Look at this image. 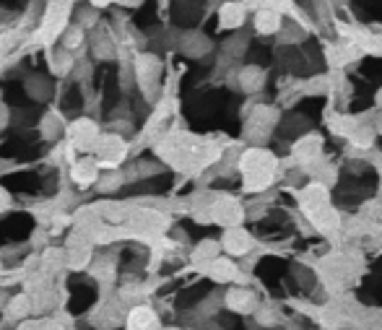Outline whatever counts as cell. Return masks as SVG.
Returning <instances> with one entry per match:
<instances>
[{
    "instance_id": "9",
    "label": "cell",
    "mask_w": 382,
    "mask_h": 330,
    "mask_svg": "<svg viewBox=\"0 0 382 330\" xmlns=\"http://www.w3.org/2000/svg\"><path fill=\"white\" fill-rule=\"evenodd\" d=\"M32 297H26V294H19L16 299H11L8 302V307H6V315H8V320H24L29 312H32Z\"/></svg>"
},
{
    "instance_id": "14",
    "label": "cell",
    "mask_w": 382,
    "mask_h": 330,
    "mask_svg": "<svg viewBox=\"0 0 382 330\" xmlns=\"http://www.w3.org/2000/svg\"><path fill=\"white\" fill-rule=\"evenodd\" d=\"M239 84H242L244 91H257L263 84V71L260 68H244L242 75H239Z\"/></svg>"
},
{
    "instance_id": "13",
    "label": "cell",
    "mask_w": 382,
    "mask_h": 330,
    "mask_svg": "<svg viewBox=\"0 0 382 330\" xmlns=\"http://www.w3.org/2000/svg\"><path fill=\"white\" fill-rule=\"evenodd\" d=\"M242 19H244L242 6H224L221 8V26L224 29H234V26H239Z\"/></svg>"
},
{
    "instance_id": "12",
    "label": "cell",
    "mask_w": 382,
    "mask_h": 330,
    "mask_svg": "<svg viewBox=\"0 0 382 330\" xmlns=\"http://www.w3.org/2000/svg\"><path fill=\"white\" fill-rule=\"evenodd\" d=\"M42 136L44 138H50V140H55L60 133H63V122H60V115L57 112H50V115H44L42 118Z\"/></svg>"
},
{
    "instance_id": "7",
    "label": "cell",
    "mask_w": 382,
    "mask_h": 330,
    "mask_svg": "<svg viewBox=\"0 0 382 330\" xmlns=\"http://www.w3.org/2000/svg\"><path fill=\"white\" fill-rule=\"evenodd\" d=\"M255 26H257L260 34H273L281 29V16L273 8H263V11H257V16H255Z\"/></svg>"
},
{
    "instance_id": "8",
    "label": "cell",
    "mask_w": 382,
    "mask_h": 330,
    "mask_svg": "<svg viewBox=\"0 0 382 330\" xmlns=\"http://www.w3.org/2000/svg\"><path fill=\"white\" fill-rule=\"evenodd\" d=\"M318 154H320V138L318 136H307V138H302L294 146V156H297L299 161H315L318 159Z\"/></svg>"
},
{
    "instance_id": "10",
    "label": "cell",
    "mask_w": 382,
    "mask_h": 330,
    "mask_svg": "<svg viewBox=\"0 0 382 330\" xmlns=\"http://www.w3.org/2000/svg\"><path fill=\"white\" fill-rule=\"evenodd\" d=\"M26 91L34 96V99H47L50 96V81L44 78V75H29V81H26Z\"/></svg>"
},
{
    "instance_id": "2",
    "label": "cell",
    "mask_w": 382,
    "mask_h": 330,
    "mask_svg": "<svg viewBox=\"0 0 382 330\" xmlns=\"http://www.w3.org/2000/svg\"><path fill=\"white\" fill-rule=\"evenodd\" d=\"M242 205L237 201H232V198H219V201L211 205V219L216 221V224L221 226H237L239 221H242Z\"/></svg>"
},
{
    "instance_id": "4",
    "label": "cell",
    "mask_w": 382,
    "mask_h": 330,
    "mask_svg": "<svg viewBox=\"0 0 382 330\" xmlns=\"http://www.w3.org/2000/svg\"><path fill=\"white\" fill-rule=\"evenodd\" d=\"M127 330H161L159 315L146 304H138L127 312Z\"/></svg>"
},
{
    "instance_id": "15",
    "label": "cell",
    "mask_w": 382,
    "mask_h": 330,
    "mask_svg": "<svg viewBox=\"0 0 382 330\" xmlns=\"http://www.w3.org/2000/svg\"><path fill=\"white\" fill-rule=\"evenodd\" d=\"M122 185V174L120 172H107V174H99L96 180V190L99 192H112Z\"/></svg>"
},
{
    "instance_id": "17",
    "label": "cell",
    "mask_w": 382,
    "mask_h": 330,
    "mask_svg": "<svg viewBox=\"0 0 382 330\" xmlns=\"http://www.w3.org/2000/svg\"><path fill=\"white\" fill-rule=\"evenodd\" d=\"M8 205H11V195H8V192H6V190H3V187H0V213L6 211Z\"/></svg>"
},
{
    "instance_id": "16",
    "label": "cell",
    "mask_w": 382,
    "mask_h": 330,
    "mask_svg": "<svg viewBox=\"0 0 382 330\" xmlns=\"http://www.w3.org/2000/svg\"><path fill=\"white\" fill-rule=\"evenodd\" d=\"M255 320H257L260 325H273V322H276V315H273L271 309H260V312L255 315Z\"/></svg>"
},
{
    "instance_id": "11",
    "label": "cell",
    "mask_w": 382,
    "mask_h": 330,
    "mask_svg": "<svg viewBox=\"0 0 382 330\" xmlns=\"http://www.w3.org/2000/svg\"><path fill=\"white\" fill-rule=\"evenodd\" d=\"M216 257H219V245H216L213 239L201 242V245L195 247V253H192V260H195V263H211Z\"/></svg>"
},
{
    "instance_id": "5",
    "label": "cell",
    "mask_w": 382,
    "mask_h": 330,
    "mask_svg": "<svg viewBox=\"0 0 382 330\" xmlns=\"http://www.w3.org/2000/svg\"><path fill=\"white\" fill-rule=\"evenodd\" d=\"M221 245L229 255H244V253L253 247V237L247 235L244 229H239V226H229L221 239Z\"/></svg>"
},
{
    "instance_id": "19",
    "label": "cell",
    "mask_w": 382,
    "mask_h": 330,
    "mask_svg": "<svg viewBox=\"0 0 382 330\" xmlns=\"http://www.w3.org/2000/svg\"><path fill=\"white\" fill-rule=\"evenodd\" d=\"M374 130H377V133H382V115L377 118V125H374Z\"/></svg>"
},
{
    "instance_id": "3",
    "label": "cell",
    "mask_w": 382,
    "mask_h": 330,
    "mask_svg": "<svg viewBox=\"0 0 382 330\" xmlns=\"http://www.w3.org/2000/svg\"><path fill=\"white\" fill-rule=\"evenodd\" d=\"M224 302H226V307L232 309V312H237V315H250V312H255V307H257V294L242 286L229 288L226 297H224Z\"/></svg>"
},
{
    "instance_id": "20",
    "label": "cell",
    "mask_w": 382,
    "mask_h": 330,
    "mask_svg": "<svg viewBox=\"0 0 382 330\" xmlns=\"http://www.w3.org/2000/svg\"><path fill=\"white\" fill-rule=\"evenodd\" d=\"M377 104L382 107V89H380V94H377Z\"/></svg>"
},
{
    "instance_id": "1",
    "label": "cell",
    "mask_w": 382,
    "mask_h": 330,
    "mask_svg": "<svg viewBox=\"0 0 382 330\" xmlns=\"http://www.w3.org/2000/svg\"><path fill=\"white\" fill-rule=\"evenodd\" d=\"M239 169L244 174V187L247 190H263L276 177V156L263 149H250L242 154Z\"/></svg>"
},
{
    "instance_id": "6",
    "label": "cell",
    "mask_w": 382,
    "mask_h": 330,
    "mask_svg": "<svg viewBox=\"0 0 382 330\" xmlns=\"http://www.w3.org/2000/svg\"><path fill=\"white\" fill-rule=\"evenodd\" d=\"M237 266H234L232 260H224V257H216V260H211L208 263V276L213 278V281H219V284H226V281H234L237 278Z\"/></svg>"
},
{
    "instance_id": "18",
    "label": "cell",
    "mask_w": 382,
    "mask_h": 330,
    "mask_svg": "<svg viewBox=\"0 0 382 330\" xmlns=\"http://www.w3.org/2000/svg\"><path fill=\"white\" fill-rule=\"evenodd\" d=\"M8 302H11V297H8V294H6L3 288H0V309H3V307H8Z\"/></svg>"
}]
</instances>
